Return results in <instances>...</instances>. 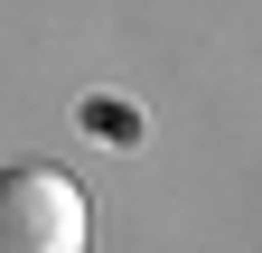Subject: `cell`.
Wrapping results in <instances>:
<instances>
[{
    "instance_id": "cell-1",
    "label": "cell",
    "mask_w": 262,
    "mask_h": 253,
    "mask_svg": "<svg viewBox=\"0 0 262 253\" xmlns=\"http://www.w3.org/2000/svg\"><path fill=\"white\" fill-rule=\"evenodd\" d=\"M84 235H94V206L66 169H38V160L0 169V253H84Z\"/></svg>"
}]
</instances>
